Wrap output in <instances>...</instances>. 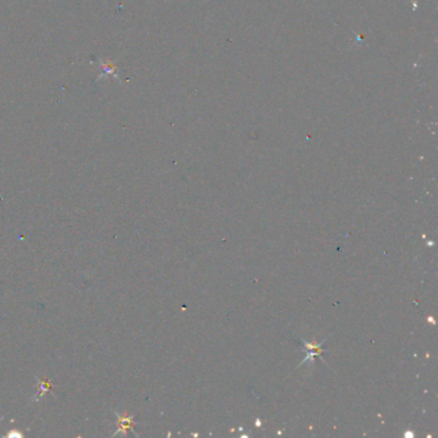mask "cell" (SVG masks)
Masks as SVG:
<instances>
[{"instance_id": "obj_1", "label": "cell", "mask_w": 438, "mask_h": 438, "mask_svg": "<svg viewBox=\"0 0 438 438\" xmlns=\"http://www.w3.org/2000/svg\"><path fill=\"white\" fill-rule=\"evenodd\" d=\"M100 68H102V71H100V76L98 77V80H100V79H106V77H108V76H112V77H116V79H118V75H117V67H116V65H114L113 62H112V61H110V59H104V61H100Z\"/></svg>"}]
</instances>
